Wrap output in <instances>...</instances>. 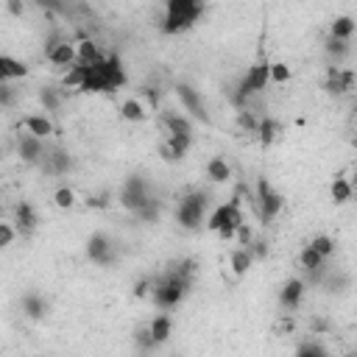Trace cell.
<instances>
[{
    "instance_id": "6da1fadb",
    "label": "cell",
    "mask_w": 357,
    "mask_h": 357,
    "mask_svg": "<svg viewBox=\"0 0 357 357\" xmlns=\"http://www.w3.org/2000/svg\"><path fill=\"white\" fill-rule=\"evenodd\" d=\"M190 290H193V279H185V276H178L173 268H167L159 279H153V288H151L148 299L156 304V310L173 313V310H178L185 304Z\"/></svg>"
},
{
    "instance_id": "277c9868",
    "label": "cell",
    "mask_w": 357,
    "mask_h": 357,
    "mask_svg": "<svg viewBox=\"0 0 357 357\" xmlns=\"http://www.w3.org/2000/svg\"><path fill=\"white\" fill-rule=\"evenodd\" d=\"M207 210H210V196L201 190H188L176 204V224L188 232H196L204 226Z\"/></svg>"
},
{
    "instance_id": "f546056e",
    "label": "cell",
    "mask_w": 357,
    "mask_h": 357,
    "mask_svg": "<svg viewBox=\"0 0 357 357\" xmlns=\"http://www.w3.org/2000/svg\"><path fill=\"white\" fill-rule=\"evenodd\" d=\"M279 134H282L279 120H274V117H260V123H257V140H260L263 148H271V145L279 140Z\"/></svg>"
},
{
    "instance_id": "f35d334b",
    "label": "cell",
    "mask_w": 357,
    "mask_h": 357,
    "mask_svg": "<svg viewBox=\"0 0 357 357\" xmlns=\"http://www.w3.org/2000/svg\"><path fill=\"white\" fill-rule=\"evenodd\" d=\"M170 268H173L178 276H185V279H193V282H196V274H199V260H196V257H185V260L173 263Z\"/></svg>"
},
{
    "instance_id": "74e56055",
    "label": "cell",
    "mask_w": 357,
    "mask_h": 357,
    "mask_svg": "<svg viewBox=\"0 0 357 357\" xmlns=\"http://www.w3.org/2000/svg\"><path fill=\"white\" fill-rule=\"evenodd\" d=\"M134 346H137V351H140V354H151L153 349H159V346L153 343L151 332H148V324H145V326H137V329H134Z\"/></svg>"
},
{
    "instance_id": "484cf974",
    "label": "cell",
    "mask_w": 357,
    "mask_h": 357,
    "mask_svg": "<svg viewBox=\"0 0 357 357\" xmlns=\"http://www.w3.org/2000/svg\"><path fill=\"white\" fill-rule=\"evenodd\" d=\"M37 98H40L42 112H45V115H53V112H59L62 103H65V90L56 87V84H45V87H40Z\"/></svg>"
},
{
    "instance_id": "f6af8a7d",
    "label": "cell",
    "mask_w": 357,
    "mask_h": 357,
    "mask_svg": "<svg viewBox=\"0 0 357 357\" xmlns=\"http://www.w3.org/2000/svg\"><path fill=\"white\" fill-rule=\"evenodd\" d=\"M17 103V92L12 84H0V109H12Z\"/></svg>"
},
{
    "instance_id": "4316f807",
    "label": "cell",
    "mask_w": 357,
    "mask_h": 357,
    "mask_svg": "<svg viewBox=\"0 0 357 357\" xmlns=\"http://www.w3.org/2000/svg\"><path fill=\"white\" fill-rule=\"evenodd\" d=\"M148 332H151V338H153L156 346H165L170 340V335H173V318H170V313H159L156 318H151Z\"/></svg>"
},
{
    "instance_id": "7bdbcfd3",
    "label": "cell",
    "mask_w": 357,
    "mask_h": 357,
    "mask_svg": "<svg viewBox=\"0 0 357 357\" xmlns=\"http://www.w3.org/2000/svg\"><path fill=\"white\" fill-rule=\"evenodd\" d=\"M296 357H332L321 343H315V340H307V343H301L299 346V351H296Z\"/></svg>"
},
{
    "instance_id": "30bf717a",
    "label": "cell",
    "mask_w": 357,
    "mask_h": 357,
    "mask_svg": "<svg viewBox=\"0 0 357 357\" xmlns=\"http://www.w3.org/2000/svg\"><path fill=\"white\" fill-rule=\"evenodd\" d=\"M354 81H357V76H354V70L351 67H329L326 70V78H324V90H326V95H332V98H343V95H349L351 90H354Z\"/></svg>"
},
{
    "instance_id": "8992f818",
    "label": "cell",
    "mask_w": 357,
    "mask_h": 357,
    "mask_svg": "<svg viewBox=\"0 0 357 357\" xmlns=\"http://www.w3.org/2000/svg\"><path fill=\"white\" fill-rule=\"evenodd\" d=\"M268 70H271V62H268V59H260V62L251 65L249 73L240 78V84H238V90H235V95H232V101H235L240 109H243L246 98H251V95L268 90Z\"/></svg>"
},
{
    "instance_id": "ba28073f",
    "label": "cell",
    "mask_w": 357,
    "mask_h": 357,
    "mask_svg": "<svg viewBox=\"0 0 357 357\" xmlns=\"http://www.w3.org/2000/svg\"><path fill=\"white\" fill-rule=\"evenodd\" d=\"M45 59L53 65V67H73L76 65V42L62 37L59 31H53V37L45 42Z\"/></svg>"
},
{
    "instance_id": "7c38bea8",
    "label": "cell",
    "mask_w": 357,
    "mask_h": 357,
    "mask_svg": "<svg viewBox=\"0 0 357 357\" xmlns=\"http://www.w3.org/2000/svg\"><path fill=\"white\" fill-rule=\"evenodd\" d=\"M176 98L182 101L185 112H190L196 120L210 123V112H207V106H204V101H201V92H199V90H193V87H190V84H185V81H178V84H176Z\"/></svg>"
},
{
    "instance_id": "9c48e42d",
    "label": "cell",
    "mask_w": 357,
    "mask_h": 357,
    "mask_svg": "<svg viewBox=\"0 0 357 357\" xmlns=\"http://www.w3.org/2000/svg\"><path fill=\"white\" fill-rule=\"evenodd\" d=\"M87 260L92 263V265H98V268H109V265H115V260H117V251H115V243H112V238L106 235V232H95V235H90V240H87Z\"/></svg>"
},
{
    "instance_id": "d6a6232c",
    "label": "cell",
    "mask_w": 357,
    "mask_h": 357,
    "mask_svg": "<svg viewBox=\"0 0 357 357\" xmlns=\"http://www.w3.org/2000/svg\"><path fill=\"white\" fill-rule=\"evenodd\" d=\"M134 218H137L140 224H148V226H151V224H159V218H162V201L151 196V201H148L142 210H137Z\"/></svg>"
},
{
    "instance_id": "3957f363",
    "label": "cell",
    "mask_w": 357,
    "mask_h": 357,
    "mask_svg": "<svg viewBox=\"0 0 357 357\" xmlns=\"http://www.w3.org/2000/svg\"><path fill=\"white\" fill-rule=\"evenodd\" d=\"M246 221V213H243V204H240V190L232 196V201H224L221 207H215L210 215H207V229L215 232L221 240H235V232L238 226Z\"/></svg>"
},
{
    "instance_id": "e0dca14e",
    "label": "cell",
    "mask_w": 357,
    "mask_h": 357,
    "mask_svg": "<svg viewBox=\"0 0 357 357\" xmlns=\"http://www.w3.org/2000/svg\"><path fill=\"white\" fill-rule=\"evenodd\" d=\"M190 145H193V140H188V137H165V140L159 142L156 153H159L165 162L173 165V162H182V159L188 156Z\"/></svg>"
},
{
    "instance_id": "5b68a950",
    "label": "cell",
    "mask_w": 357,
    "mask_h": 357,
    "mask_svg": "<svg viewBox=\"0 0 357 357\" xmlns=\"http://www.w3.org/2000/svg\"><path fill=\"white\" fill-rule=\"evenodd\" d=\"M148 201H151V185H148V178H145L142 173H131L126 182H123L120 193H117V204H120L126 213L134 215V213L142 210Z\"/></svg>"
},
{
    "instance_id": "83f0119b",
    "label": "cell",
    "mask_w": 357,
    "mask_h": 357,
    "mask_svg": "<svg viewBox=\"0 0 357 357\" xmlns=\"http://www.w3.org/2000/svg\"><path fill=\"white\" fill-rule=\"evenodd\" d=\"M354 31H357V23H354V17H351V15H340V17H335V20L329 23V40L351 42Z\"/></svg>"
},
{
    "instance_id": "9a60e30c",
    "label": "cell",
    "mask_w": 357,
    "mask_h": 357,
    "mask_svg": "<svg viewBox=\"0 0 357 357\" xmlns=\"http://www.w3.org/2000/svg\"><path fill=\"white\" fill-rule=\"evenodd\" d=\"M45 140H37L34 134H17V156L26 162V165H40L42 156H45Z\"/></svg>"
},
{
    "instance_id": "ee69618b",
    "label": "cell",
    "mask_w": 357,
    "mask_h": 357,
    "mask_svg": "<svg viewBox=\"0 0 357 357\" xmlns=\"http://www.w3.org/2000/svg\"><path fill=\"white\" fill-rule=\"evenodd\" d=\"M15 240H17V229H15L12 224H3V221H0V251L9 249Z\"/></svg>"
},
{
    "instance_id": "836d02e7",
    "label": "cell",
    "mask_w": 357,
    "mask_h": 357,
    "mask_svg": "<svg viewBox=\"0 0 357 357\" xmlns=\"http://www.w3.org/2000/svg\"><path fill=\"white\" fill-rule=\"evenodd\" d=\"M321 260H329L332 254H335V249H338V243H335V238H329V235H315L310 243H307Z\"/></svg>"
},
{
    "instance_id": "7402d4cb",
    "label": "cell",
    "mask_w": 357,
    "mask_h": 357,
    "mask_svg": "<svg viewBox=\"0 0 357 357\" xmlns=\"http://www.w3.org/2000/svg\"><path fill=\"white\" fill-rule=\"evenodd\" d=\"M78 92H84V95H106V92H112V84L106 81L101 65L87 67V76H84V84H81Z\"/></svg>"
},
{
    "instance_id": "681fc988",
    "label": "cell",
    "mask_w": 357,
    "mask_h": 357,
    "mask_svg": "<svg viewBox=\"0 0 357 357\" xmlns=\"http://www.w3.org/2000/svg\"><path fill=\"white\" fill-rule=\"evenodd\" d=\"M293 329H296V324H293V318H288V315H285V318L279 321V326H276V332H293Z\"/></svg>"
},
{
    "instance_id": "bcb514c9",
    "label": "cell",
    "mask_w": 357,
    "mask_h": 357,
    "mask_svg": "<svg viewBox=\"0 0 357 357\" xmlns=\"http://www.w3.org/2000/svg\"><path fill=\"white\" fill-rule=\"evenodd\" d=\"M151 288H153V279H151V276H142V279H137V282H134V288H131V290H134V296H137V299H148V296H151Z\"/></svg>"
},
{
    "instance_id": "d6986e66",
    "label": "cell",
    "mask_w": 357,
    "mask_h": 357,
    "mask_svg": "<svg viewBox=\"0 0 357 357\" xmlns=\"http://www.w3.org/2000/svg\"><path fill=\"white\" fill-rule=\"evenodd\" d=\"M117 112H120V117H123L126 123H145V120L151 117V106H148L140 95L123 98L120 106H117Z\"/></svg>"
},
{
    "instance_id": "7a4b0ae2",
    "label": "cell",
    "mask_w": 357,
    "mask_h": 357,
    "mask_svg": "<svg viewBox=\"0 0 357 357\" xmlns=\"http://www.w3.org/2000/svg\"><path fill=\"white\" fill-rule=\"evenodd\" d=\"M204 17V3L199 0H167L162 9V20H159V31L165 37H176L190 31L199 20Z\"/></svg>"
},
{
    "instance_id": "ffe728a7",
    "label": "cell",
    "mask_w": 357,
    "mask_h": 357,
    "mask_svg": "<svg viewBox=\"0 0 357 357\" xmlns=\"http://www.w3.org/2000/svg\"><path fill=\"white\" fill-rule=\"evenodd\" d=\"M20 310H23V315H26V318H31V321H42V318L48 315L51 304H48V299H45L42 293L28 290V293H23V299H20Z\"/></svg>"
},
{
    "instance_id": "1f68e13d",
    "label": "cell",
    "mask_w": 357,
    "mask_h": 357,
    "mask_svg": "<svg viewBox=\"0 0 357 357\" xmlns=\"http://www.w3.org/2000/svg\"><path fill=\"white\" fill-rule=\"evenodd\" d=\"M51 201H53L56 210H73V207L78 204V193H76L73 188H67V185H59V188L53 190Z\"/></svg>"
},
{
    "instance_id": "5bb4252c",
    "label": "cell",
    "mask_w": 357,
    "mask_h": 357,
    "mask_svg": "<svg viewBox=\"0 0 357 357\" xmlns=\"http://www.w3.org/2000/svg\"><path fill=\"white\" fill-rule=\"evenodd\" d=\"M159 126L165 128V137H188V140H193V123L182 112H165V115H159Z\"/></svg>"
},
{
    "instance_id": "f907efd6",
    "label": "cell",
    "mask_w": 357,
    "mask_h": 357,
    "mask_svg": "<svg viewBox=\"0 0 357 357\" xmlns=\"http://www.w3.org/2000/svg\"><path fill=\"white\" fill-rule=\"evenodd\" d=\"M137 357H151V354H137Z\"/></svg>"
},
{
    "instance_id": "603a6c76",
    "label": "cell",
    "mask_w": 357,
    "mask_h": 357,
    "mask_svg": "<svg viewBox=\"0 0 357 357\" xmlns=\"http://www.w3.org/2000/svg\"><path fill=\"white\" fill-rule=\"evenodd\" d=\"M31 70L26 62L15 59V56H6V53H0V84H9V81H20L26 78Z\"/></svg>"
},
{
    "instance_id": "2e32d148",
    "label": "cell",
    "mask_w": 357,
    "mask_h": 357,
    "mask_svg": "<svg viewBox=\"0 0 357 357\" xmlns=\"http://www.w3.org/2000/svg\"><path fill=\"white\" fill-rule=\"evenodd\" d=\"M12 226L17 229V235H26V238L37 232V226H40V215H37V210H34V204H31V201H17Z\"/></svg>"
},
{
    "instance_id": "4fadbf2b",
    "label": "cell",
    "mask_w": 357,
    "mask_h": 357,
    "mask_svg": "<svg viewBox=\"0 0 357 357\" xmlns=\"http://www.w3.org/2000/svg\"><path fill=\"white\" fill-rule=\"evenodd\" d=\"M304 293H307V282H304V279L293 276V279L282 282V288H279V307H282L285 313L299 310L301 301H304Z\"/></svg>"
},
{
    "instance_id": "8d00e7d4",
    "label": "cell",
    "mask_w": 357,
    "mask_h": 357,
    "mask_svg": "<svg viewBox=\"0 0 357 357\" xmlns=\"http://www.w3.org/2000/svg\"><path fill=\"white\" fill-rule=\"evenodd\" d=\"M290 78H293L290 65H285V62H271V70H268V84L282 87V84H288Z\"/></svg>"
},
{
    "instance_id": "8fae6325",
    "label": "cell",
    "mask_w": 357,
    "mask_h": 357,
    "mask_svg": "<svg viewBox=\"0 0 357 357\" xmlns=\"http://www.w3.org/2000/svg\"><path fill=\"white\" fill-rule=\"evenodd\" d=\"M40 167H42V173H45V176L59 178V176H67V173L73 170V156H70V151H67V148L56 145V148H48V151H45V156H42Z\"/></svg>"
},
{
    "instance_id": "c3c4849f",
    "label": "cell",
    "mask_w": 357,
    "mask_h": 357,
    "mask_svg": "<svg viewBox=\"0 0 357 357\" xmlns=\"http://www.w3.org/2000/svg\"><path fill=\"white\" fill-rule=\"evenodd\" d=\"M6 12H9V15H15V17H23L26 6L20 3V0H9V3H6Z\"/></svg>"
},
{
    "instance_id": "d4e9b609",
    "label": "cell",
    "mask_w": 357,
    "mask_h": 357,
    "mask_svg": "<svg viewBox=\"0 0 357 357\" xmlns=\"http://www.w3.org/2000/svg\"><path fill=\"white\" fill-rule=\"evenodd\" d=\"M204 173H207V178H210L213 185H229L232 178H235V170H232V165H229L224 156H213V159L207 162Z\"/></svg>"
},
{
    "instance_id": "ac0fdd59",
    "label": "cell",
    "mask_w": 357,
    "mask_h": 357,
    "mask_svg": "<svg viewBox=\"0 0 357 357\" xmlns=\"http://www.w3.org/2000/svg\"><path fill=\"white\" fill-rule=\"evenodd\" d=\"M98 65H101V70H103L106 81L112 84V92H117L120 87H126V84H128L126 67H123V62H120V56H117V53H106V56H103Z\"/></svg>"
},
{
    "instance_id": "44dd1931",
    "label": "cell",
    "mask_w": 357,
    "mask_h": 357,
    "mask_svg": "<svg viewBox=\"0 0 357 357\" xmlns=\"http://www.w3.org/2000/svg\"><path fill=\"white\" fill-rule=\"evenodd\" d=\"M20 128H26L28 134H34L37 140H48V137L56 134V126H53V120L48 115H23Z\"/></svg>"
},
{
    "instance_id": "816d5d0a",
    "label": "cell",
    "mask_w": 357,
    "mask_h": 357,
    "mask_svg": "<svg viewBox=\"0 0 357 357\" xmlns=\"http://www.w3.org/2000/svg\"><path fill=\"white\" fill-rule=\"evenodd\" d=\"M170 357H182V354H170Z\"/></svg>"
},
{
    "instance_id": "e575fe53",
    "label": "cell",
    "mask_w": 357,
    "mask_h": 357,
    "mask_svg": "<svg viewBox=\"0 0 357 357\" xmlns=\"http://www.w3.org/2000/svg\"><path fill=\"white\" fill-rule=\"evenodd\" d=\"M84 76H87V67H81L78 62L73 65V67H67V73L62 76V90H81V84H84Z\"/></svg>"
},
{
    "instance_id": "60d3db41",
    "label": "cell",
    "mask_w": 357,
    "mask_h": 357,
    "mask_svg": "<svg viewBox=\"0 0 357 357\" xmlns=\"http://www.w3.org/2000/svg\"><path fill=\"white\" fill-rule=\"evenodd\" d=\"M254 240H257V235H254V226H251L249 221H243V224L238 226V232H235V243H238L240 249H249Z\"/></svg>"
},
{
    "instance_id": "7dc6e473",
    "label": "cell",
    "mask_w": 357,
    "mask_h": 357,
    "mask_svg": "<svg viewBox=\"0 0 357 357\" xmlns=\"http://www.w3.org/2000/svg\"><path fill=\"white\" fill-rule=\"evenodd\" d=\"M249 251H251L254 260H265V257H268V243H265V240H254V243L249 246Z\"/></svg>"
},
{
    "instance_id": "d590c367",
    "label": "cell",
    "mask_w": 357,
    "mask_h": 357,
    "mask_svg": "<svg viewBox=\"0 0 357 357\" xmlns=\"http://www.w3.org/2000/svg\"><path fill=\"white\" fill-rule=\"evenodd\" d=\"M324 51L335 59V67H340V62L351 53V42H338V40H329L326 37V42H324Z\"/></svg>"
},
{
    "instance_id": "b9f144b4",
    "label": "cell",
    "mask_w": 357,
    "mask_h": 357,
    "mask_svg": "<svg viewBox=\"0 0 357 357\" xmlns=\"http://www.w3.org/2000/svg\"><path fill=\"white\" fill-rule=\"evenodd\" d=\"M84 204H87L90 210H109V207H112V193H109V190L92 193V196L84 199Z\"/></svg>"
},
{
    "instance_id": "ab89813d",
    "label": "cell",
    "mask_w": 357,
    "mask_h": 357,
    "mask_svg": "<svg viewBox=\"0 0 357 357\" xmlns=\"http://www.w3.org/2000/svg\"><path fill=\"white\" fill-rule=\"evenodd\" d=\"M257 123H260V117H257L254 112H249L246 106L238 112V128H240V131H246V134H257Z\"/></svg>"
},
{
    "instance_id": "f1b7e54d",
    "label": "cell",
    "mask_w": 357,
    "mask_h": 357,
    "mask_svg": "<svg viewBox=\"0 0 357 357\" xmlns=\"http://www.w3.org/2000/svg\"><path fill=\"white\" fill-rule=\"evenodd\" d=\"M329 199H332L335 207L349 204V201L354 199V185L349 182L346 176H335V178H332V185H329Z\"/></svg>"
},
{
    "instance_id": "cb8c5ba5",
    "label": "cell",
    "mask_w": 357,
    "mask_h": 357,
    "mask_svg": "<svg viewBox=\"0 0 357 357\" xmlns=\"http://www.w3.org/2000/svg\"><path fill=\"white\" fill-rule=\"evenodd\" d=\"M101 59H103V53H101L98 42L90 40V37H78V42H76V62L81 67H95Z\"/></svg>"
},
{
    "instance_id": "4dcf8cb0",
    "label": "cell",
    "mask_w": 357,
    "mask_h": 357,
    "mask_svg": "<svg viewBox=\"0 0 357 357\" xmlns=\"http://www.w3.org/2000/svg\"><path fill=\"white\" fill-rule=\"evenodd\" d=\"M251 265H254V257H251V251L249 249H232L229 251V268H232V274L240 279V276H246L249 271H251Z\"/></svg>"
},
{
    "instance_id": "52a82bcc",
    "label": "cell",
    "mask_w": 357,
    "mask_h": 357,
    "mask_svg": "<svg viewBox=\"0 0 357 357\" xmlns=\"http://www.w3.org/2000/svg\"><path fill=\"white\" fill-rule=\"evenodd\" d=\"M254 204H257V213H260L263 224H271L285 210V196L268 182V178H257V201Z\"/></svg>"
}]
</instances>
